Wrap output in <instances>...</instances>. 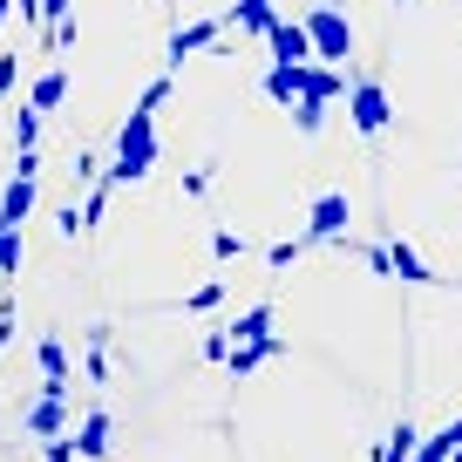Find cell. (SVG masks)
<instances>
[{"instance_id":"6da1fadb","label":"cell","mask_w":462,"mask_h":462,"mask_svg":"<svg viewBox=\"0 0 462 462\" xmlns=\"http://www.w3.org/2000/svg\"><path fill=\"white\" fill-rule=\"evenodd\" d=\"M163 102H171V69L136 96L130 123H123V136H116V157H109V171H102L109 184H143V177L157 171V109Z\"/></svg>"},{"instance_id":"7a4b0ae2","label":"cell","mask_w":462,"mask_h":462,"mask_svg":"<svg viewBox=\"0 0 462 462\" xmlns=\"http://www.w3.org/2000/svg\"><path fill=\"white\" fill-rule=\"evenodd\" d=\"M306 34H313V55L319 61H346L354 55V21L340 14V7H306Z\"/></svg>"},{"instance_id":"3957f363","label":"cell","mask_w":462,"mask_h":462,"mask_svg":"<svg viewBox=\"0 0 462 462\" xmlns=\"http://www.w3.org/2000/svg\"><path fill=\"white\" fill-rule=\"evenodd\" d=\"M225 42V14H211V21H184V28H171V42H163V69H184V61H198V55H211V48Z\"/></svg>"},{"instance_id":"277c9868","label":"cell","mask_w":462,"mask_h":462,"mask_svg":"<svg viewBox=\"0 0 462 462\" xmlns=\"http://www.w3.org/2000/svg\"><path fill=\"white\" fill-rule=\"evenodd\" d=\"M346 123H354L361 136H381V130L394 123V102H388V88H381V82H367V75H361V82L346 88Z\"/></svg>"},{"instance_id":"5b68a950","label":"cell","mask_w":462,"mask_h":462,"mask_svg":"<svg viewBox=\"0 0 462 462\" xmlns=\"http://www.w3.org/2000/svg\"><path fill=\"white\" fill-rule=\"evenodd\" d=\"M346 225H354V198H346V190H319L313 211H306V238H313V245H340Z\"/></svg>"},{"instance_id":"8992f818","label":"cell","mask_w":462,"mask_h":462,"mask_svg":"<svg viewBox=\"0 0 462 462\" xmlns=\"http://www.w3.org/2000/svg\"><path fill=\"white\" fill-rule=\"evenodd\" d=\"M286 354H292V340H286V333H265V340H245V346H231V381H245V374H259V367L265 361H286Z\"/></svg>"},{"instance_id":"52a82bcc","label":"cell","mask_w":462,"mask_h":462,"mask_svg":"<svg viewBox=\"0 0 462 462\" xmlns=\"http://www.w3.org/2000/svg\"><path fill=\"white\" fill-rule=\"evenodd\" d=\"M265 48H273V61H319L313 55V34H306V21L279 14L273 28H265Z\"/></svg>"},{"instance_id":"ba28073f","label":"cell","mask_w":462,"mask_h":462,"mask_svg":"<svg viewBox=\"0 0 462 462\" xmlns=\"http://www.w3.org/2000/svg\"><path fill=\"white\" fill-rule=\"evenodd\" d=\"M34 361H42V394H69V346H61L55 333L34 340Z\"/></svg>"},{"instance_id":"9c48e42d","label":"cell","mask_w":462,"mask_h":462,"mask_svg":"<svg viewBox=\"0 0 462 462\" xmlns=\"http://www.w3.org/2000/svg\"><path fill=\"white\" fill-rule=\"evenodd\" d=\"M265 96H273L279 109H292V102L306 96V61H273V69H265Z\"/></svg>"},{"instance_id":"30bf717a","label":"cell","mask_w":462,"mask_h":462,"mask_svg":"<svg viewBox=\"0 0 462 462\" xmlns=\"http://www.w3.org/2000/svg\"><path fill=\"white\" fill-rule=\"evenodd\" d=\"M21 421H28V435H42V442L48 435H69V394H42Z\"/></svg>"},{"instance_id":"8fae6325","label":"cell","mask_w":462,"mask_h":462,"mask_svg":"<svg viewBox=\"0 0 462 462\" xmlns=\"http://www.w3.org/2000/svg\"><path fill=\"white\" fill-rule=\"evenodd\" d=\"M279 21V0H231L225 7V28H238V34H265Z\"/></svg>"},{"instance_id":"7c38bea8","label":"cell","mask_w":462,"mask_h":462,"mask_svg":"<svg viewBox=\"0 0 462 462\" xmlns=\"http://www.w3.org/2000/svg\"><path fill=\"white\" fill-rule=\"evenodd\" d=\"M388 252H394V279H402V286H442V273H435V265L421 259V252L408 245V238H394Z\"/></svg>"},{"instance_id":"4fadbf2b","label":"cell","mask_w":462,"mask_h":462,"mask_svg":"<svg viewBox=\"0 0 462 462\" xmlns=\"http://www.w3.org/2000/svg\"><path fill=\"white\" fill-rule=\"evenodd\" d=\"M273 319H279V313H273V300H259V306H245V313L231 319L225 333H231V346H245V340H265V333H273Z\"/></svg>"},{"instance_id":"5bb4252c","label":"cell","mask_w":462,"mask_h":462,"mask_svg":"<svg viewBox=\"0 0 462 462\" xmlns=\"http://www.w3.org/2000/svg\"><path fill=\"white\" fill-rule=\"evenodd\" d=\"M61 96H69V69H42V75L28 82V102H34L42 116H55V109H61Z\"/></svg>"},{"instance_id":"9a60e30c","label":"cell","mask_w":462,"mask_h":462,"mask_svg":"<svg viewBox=\"0 0 462 462\" xmlns=\"http://www.w3.org/2000/svg\"><path fill=\"white\" fill-rule=\"evenodd\" d=\"M69 435H75V448H82V462L109 456V415H102V408H96V415H82V429H69Z\"/></svg>"},{"instance_id":"2e32d148","label":"cell","mask_w":462,"mask_h":462,"mask_svg":"<svg viewBox=\"0 0 462 462\" xmlns=\"http://www.w3.org/2000/svg\"><path fill=\"white\" fill-rule=\"evenodd\" d=\"M415 456H421V429L415 421H394L388 442H381V462H415Z\"/></svg>"},{"instance_id":"e0dca14e","label":"cell","mask_w":462,"mask_h":462,"mask_svg":"<svg viewBox=\"0 0 462 462\" xmlns=\"http://www.w3.org/2000/svg\"><path fill=\"white\" fill-rule=\"evenodd\" d=\"M292 130H300V136L327 130V96H300V102H292Z\"/></svg>"},{"instance_id":"ac0fdd59","label":"cell","mask_w":462,"mask_h":462,"mask_svg":"<svg viewBox=\"0 0 462 462\" xmlns=\"http://www.w3.org/2000/svg\"><path fill=\"white\" fill-rule=\"evenodd\" d=\"M14 150H42V109H34V102L14 109Z\"/></svg>"},{"instance_id":"d6986e66","label":"cell","mask_w":462,"mask_h":462,"mask_svg":"<svg viewBox=\"0 0 462 462\" xmlns=\"http://www.w3.org/2000/svg\"><path fill=\"white\" fill-rule=\"evenodd\" d=\"M306 252H313V238H306V231H300V238H279V245L265 252V265H273V273H286V265H300Z\"/></svg>"},{"instance_id":"ffe728a7","label":"cell","mask_w":462,"mask_h":462,"mask_svg":"<svg viewBox=\"0 0 462 462\" xmlns=\"http://www.w3.org/2000/svg\"><path fill=\"white\" fill-rule=\"evenodd\" d=\"M217 300H225V279H204V286H190V292H184V313H211Z\"/></svg>"},{"instance_id":"44dd1931","label":"cell","mask_w":462,"mask_h":462,"mask_svg":"<svg viewBox=\"0 0 462 462\" xmlns=\"http://www.w3.org/2000/svg\"><path fill=\"white\" fill-rule=\"evenodd\" d=\"M211 252H217V259H245V231H225V225H217L211 231Z\"/></svg>"},{"instance_id":"7402d4cb","label":"cell","mask_w":462,"mask_h":462,"mask_svg":"<svg viewBox=\"0 0 462 462\" xmlns=\"http://www.w3.org/2000/svg\"><path fill=\"white\" fill-rule=\"evenodd\" d=\"M14 340H21V306L0 300V346H14Z\"/></svg>"},{"instance_id":"603a6c76","label":"cell","mask_w":462,"mask_h":462,"mask_svg":"<svg viewBox=\"0 0 462 462\" xmlns=\"http://www.w3.org/2000/svg\"><path fill=\"white\" fill-rule=\"evenodd\" d=\"M204 361H231V333H225V327L204 333Z\"/></svg>"},{"instance_id":"cb8c5ba5","label":"cell","mask_w":462,"mask_h":462,"mask_svg":"<svg viewBox=\"0 0 462 462\" xmlns=\"http://www.w3.org/2000/svg\"><path fill=\"white\" fill-rule=\"evenodd\" d=\"M14 82H21V55H0V102L14 96Z\"/></svg>"},{"instance_id":"d4e9b609","label":"cell","mask_w":462,"mask_h":462,"mask_svg":"<svg viewBox=\"0 0 462 462\" xmlns=\"http://www.w3.org/2000/svg\"><path fill=\"white\" fill-rule=\"evenodd\" d=\"M82 448H75V435H48V462H75Z\"/></svg>"},{"instance_id":"484cf974","label":"cell","mask_w":462,"mask_h":462,"mask_svg":"<svg viewBox=\"0 0 462 462\" xmlns=\"http://www.w3.org/2000/svg\"><path fill=\"white\" fill-rule=\"evenodd\" d=\"M69 14H75L69 0H42V28H55V21H69Z\"/></svg>"},{"instance_id":"4316f807","label":"cell","mask_w":462,"mask_h":462,"mask_svg":"<svg viewBox=\"0 0 462 462\" xmlns=\"http://www.w3.org/2000/svg\"><path fill=\"white\" fill-rule=\"evenodd\" d=\"M211 190V171H184V198H204Z\"/></svg>"},{"instance_id":"83f0119b","label":"cell","mask_w":462,"mask_h":462,"mask_svg":"<svg viewBox=\"0 0 462 462\" xmlns=\"http://www.w3.org/2000/svg\"><path fill=\"white\" fill-rule=\"evenodd\" d=\"M7 14H14V0H0V28H7Z\"/></svg>"},{"instance_id":"f1b7e54d","label":"cell","mask_w":462,"mask_h":462,"mask_svg":"<svg viewBox=\"0 0 462 462\" xmlns=\"http://www.w3.org/2000/svg\"><path fill=\"white\" fill-rule=\"evenodd\" d=\"M394 7H402V0H394Z\"/></svg>"}]
</instances>
